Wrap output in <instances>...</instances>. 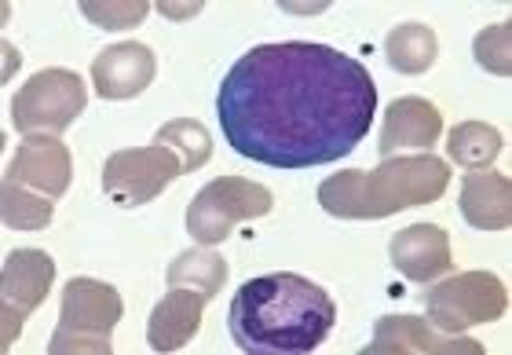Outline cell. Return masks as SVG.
<instances>
[{"instance_id": "3", "label": "cell", "mask_w": 512, "mask_h": 355, "mask_svg": "<svg viewBox=\"0 0 512 355\" xmlns=\"http://www.w3.org/2000/svg\"><path fill=\"white\" fill-rule=\"evenodd\" d=\"M450 165L436 154L384 158L374 173L344 169L319 187V205L337 220H384L399 209H414L443 198Z\"/></svg>"}, {"instance_id": "14", "label": "cell", "mask_w": 512, "mask_h": 355, "mask_svg": "<svg viewBox=\"0 0 512 355\" xmlns=\"http://www.w3.org/2000/svg\"><path fill=\"white\" fill-rule=\"evenodd\" d=\"M443 132V114H439L428 99L406 96L395 99L392 107L384 110V132H381V154L392 158L399 151H432V143Z\"/></svg>"}, {"instance_id": "1", "label": "cell", "mask_w": 512, "mask_h": 355, "mask_svg": "<svg viewBox=\"0 0 512 355\" xmlns=\"http://www.w3.org/2000/svg\"><path fill=\"white\" fill-rule=\"evenodd\" d=\"M377 85L330 44H260L227 70L216 114L231 151L271 169H311L352 154L374 125Z\"/></svg>"}, {"instance_id": "12", "label": "cell", "mask_w": 512, "mask_h": 355, "mask_svg": "<svg viewBox=\"0 0 512 355\" xmlns=\"http://www.w3.org/2000/svg\"><path fill=\"white\" fill-rule=\"evenodd\" d=\"M154 81V52L147 44H110L92 63V85L103 99H132L147 92Z\"/></svg>"}, {"instance_id": "23", "label": "cell", "mask_w": 512, "mask_h": 355, "mask_svg": "<svg viewBox=\"0 0 512 355\" xmlns=\"http://www.w3.org/2000/svg\"><path fill=\"white\" fill-rule=\"evenodd\" d=\"M88 19L96 26H110V30H121V26H132L147 15V4H118V8H103V4H81Z\"/></svg>"}, {"instance_id": "19", "label": "cell", "mask_w": 512, "mask_h": 355, "mask_svg": "<svg viewBox=\"0 0 512 355\" xmlns=\"http://www.w3.org/2000/svg\"><path fill=\"white\" fill-rule=\"evenodd\" d=\"M505 140L502 132L487 125V121H461L458 129L447 136V151L450 162L465 165V169H483L491 165L498 154H502Z\"/></svg>"}, {"instance_id": "17", "label": "cell", "mask_w": 512, "mask_h": 355, "mask_svg": "<svg viewBox=\"0 0 512 355\" xmlns=\"http://www.w3.org/2000/svg\"><path fill=\"white\" fill-rule=\"evenodd\" d=\"M224 279H227V264L213 249H187V253H180V257L172 260L169 275H165V282H169L172 290H176V286L198 290V293H205L209 301L224 290Z\"/></svg>"}, {"instance_id": "13", "label": "cell", "mask_w": 512, "mask_h": 355, "mask_svg": "<svg viewBox=\"0 0 512 355\" xmlns=\"http://www.w3.org/2000/svg\"><path fill=\"white\" fill-rule=\"evenodd\" d=\"M388 253H392V264L399 268V275L410 282H432L454 268L450 238H447V231L436 224L403 227L399 235H392Z\"/></svg>"}, {"instance_id": "18", "label": "cell", "mask_w": 512, "mask_h": 355, "mask_svg": "<svg viewBox=\"0 0 512 355\" xmlns=\"http://www.w3.org/2000/svg\"><path fill=\"white\" fill-rule=\"evenodd\" d=\"M436 33L421 26V22H406V26H395L384 41V55L388 63L399 70V74H425L428 66L436 63Z\"/></svg>"}, {"instance_id": "20", "label": "cell", "mask_w": 512, "mask_h": 355, "mask_svg": "<svg viewBox=\"0 0 512 355\" xmlns=\"http://www.w3.org/2000/svg\"><path fill=\"white\" fill-rule=\"evenodd\" d=\"M154 143L161 147H172V151L180 154L183 162V173H194V169H202L209 158H213V140H209V132L191 118H180V121H169V125H161Z\"/></svg>"}, {"instance_id": "21", "label": "cell", "mask_w": 512, "mask_h": 355, "mask_svg": "<svg viewBox=\"0 0 512 355\" xmlns=\"http://www.w3.org/2000/svg\"><path fill=\"white\" fill-rule=\"evenodd\" d=\"M52 198H41L33 191H22L4 180V224L15 231H41L52 224Z\"/></svg>"}, {"instance_id": "7", "label": "cell", "mask_w": 512, "mask_h": 355, "mask_svg": "<svg viewBox=\"0 0 512 355\" xmlns=\"http://www.w3.org/2000/svg\"><path fill=\"white\" fill-rule=\"evenodd\" d=\"M428 315L443 334H465L469 326L502 319L509 308L505 282L491 271H465L425 293Z\"/></svg>"}, {"instance_id": "22", "label": "cell", "mask_w": 512, "mask_h": 355, "mask_svg": "<svg viewBox=\"0 0 512 355\" xmlns=\"http://www.w3.org/2000/svg\"><path fill=\"white\" fill-rule=\"evenodd\" d=\"M476 59L491 74H509V22H498L476 37Z\"/></svg>"}, {"instance_id": "11", "label": "cell", "mask_w": 512, "mask_h": 355, "mask_svg": "<svg viewBox=\"0 0 512 355\" xmlns=\"http://www.w3.org/2000/svg\"><path fill=\"white\" fill-rule=\"evenodd\" d=\"M370 355H399V352H428V355H458V352H469V355H480L483 345L480 341H472V337H439L432 334V326L425 319H417V315H384L381 323L374 330V341L366 348Z\"/></svg>"}, {"instance_id": "2", "label": "cell", "mask_w": 512, "mask_h": 355, "mask_svg": "<svg viewBox=\"0 0 512 355\" xmlns=\"http://www.w3.org/2000/svg\"><path fill=\"white\" fill-rule=\"evenodd\" d=\"M337 323L330 293L311 279L275 271L249 279L231 301V337L242 352H311Z\"/></svg>"}, {"instance_id": "15", "label": "cell", "mask_w": 512, "mask_h": 355, "mask_svg": "<svg viewBox=\"0 0 512 355\" xmlns=\"http://www.w3.org/2000/svg\"><path fill=\"white\" fill-rule=\"evenodd\" d=\"M209 297L198 290H169L165 301H158V308L150 312V323H147V341L154 352H176L198 334V326H202V312Z\"/></svg>"}, {"instance_id": "6", "label": "cell", "mask_w": 512, "mask_h": 355, "mask_svg": "<svg viewBox=\"0 0 512 355\" xmlns=\"http://www.w3.org/2000/svg\"><path fill=\"white\" fill-rule=\"evenodd\" d=\"M88 103V88L74 70H41L11 99V125L26 136H59Z\"/></svg>"}, {"instance_id": "4", "label": "cell", "mask_w": 512, "mask_h": 355, "mask_svg": "<svg viewBox=\"0 0 512 355\" xmlns=\"http://www.w3.org/2000/svg\"><path fill=\"white\" fill-rule=\"evenodd\" d=\"M125 304L121 293L110 282L96 279H70L63 286V312H59V330L52 337V355L66 352H110V334L118 326Z\"/></svg>"}, {"instance_id": "10", "label": "cell", "mask_w": 512, "mask_h": 355, "mask_svg": "<svg viewBox=\"0 0 512 355\" xmlns=\"http://www.w3.org/2000/svg\"><path fill=\"white\" fill-rule=\"evenodd\" d=\"M70 176H74V165H70V151L59 143V136H26L19 154L4 169L8 183L41 194V198H52V202L66 194Z\"/></svg>"}, {"instance_id": "16", "label": "cell", "mask_w": 512, "mask_h": 355, "mask_svg": "<svg viewBox=\"0 0 512 355\" xmlns=\"http://www.w3.org/2000/svg\"><path fill=\"white\" fill-rule=\"evenodd\" d=\"M461 216L480 231H505L512 224V187L502 173H469L461 183Z\"/></svg>"}, {"instance_id": "9", "label": "cell", "mask_w": 512, "mask_h": 355, "mask_svg": "<svg viewBox=\"0 0 512 355\" xmlns=\"http://www.w3.org/2000/svg\"><path fill=\"white\" fill-rule=\"evenodd\" d=\"M55 279V260L41 249H19L4 260V282H0V315H4V348H11L26 315L48 297Z\"/></svg>"}, {"instance_id": "8", "label": "cell", "mask_w": 512, "mask_h": 355, "mask_svg": "<svg viewBox=\"0 0 512 355\" xmlns=\"http://www.w3.org/2000/svg\"><path fill=\"white\" fill-rule=\"evenodd\" d=\"M180 173V154L161 143L143 147V151H118L103 165V191L121 209H136V205L154 202Z\"/></svg>"}, {"instance_id": "5", "label": "cell", "mask_w": 512, "mask_h": 355, "mask_svg": "<svg viewBox=\"0 0 512 355\" xmlns=\"http://www.w3.org/2000/svg\"><path fill=\"white\" fill-rule=\"evenodd\" d=\"M271 205L275 198L260 183L242 180V176H220L194 194L187 209V235L198 246H220L238 224L271 213Z\"/></svg>"}]
</instances>
